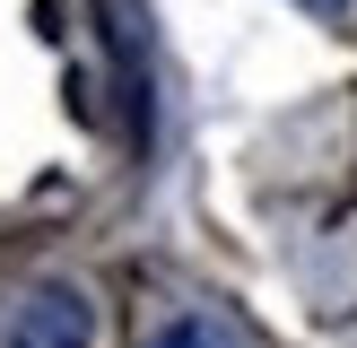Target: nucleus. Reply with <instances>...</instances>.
Here are the masks:
<instances>
[{
  "label": "nucleus",
  "mask_w": 357,
  "mask_h": 348,
  "mask_svg": "<svg viewBox=\"0 0 357 348\" xmlns=\"http://www.w3.org/2000/svg\"><path fill=\"white\" fill-rule=\"evenodd\" d=\"M296 9H314V17H349L357 0H296Z\"/></svg>",
  "instance_id": "obj_3"
},
{
  "label": "nucleus",
  "mask_w": 357,
  "mask_h": 348,
  "mask_svg": "<svg viewBox=\"0 0 357 348\" xmlns=\"http://www.w3.org/2000/svg\"><path fill=\"white\" fill-rule=\"evenodd\" d=\"M87 340H96V305H87L70 278H44V287L9 313V340L0 348H87Z\"/></svg>",
  "instance_id": "obj_1"
},
{
  "label": "nucleus",
  "mask_w": 357,
  "mask_h": 348,
  "mask_svg": "<svg viewBox=\"0 0 357 348\" xmlns=\"http://www.w3.org/2000/svg\"><path fill=\"white\" fill-rule=\"evenodd\" d=\"M149 348H227V340H218V322H201V313H183V322H166V331H157Z\"/></svg>",
  "instance_id": "obj_2"
}]
</instances>
